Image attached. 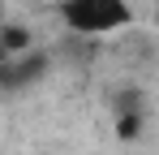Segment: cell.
I'll return each instance as SVG.
<instances>
[{
  "label": "cell",
  "instance_id": "3",
  "mask_svg": "<svg viewBox=\"0 0 159 155\" xmlns=\"http://www.w3.org/2000/svg\"><path fill=\"white\" fill-rule=\"evenodd\" d=\"M155 22H159V9H155Z\"/></svg>",
  "mask_w": 159,
  "mask_h": 155
},
{
  "label": "cell",
  "instance_id": "2",
  "mask_svg": "<svg viewBox=\"0 0 159 155\" xmlns=\"http://www.w3.org/2000/svg\"><path fill=\"white\" fill-rule=\"evenodd\" d=\"M26 43H30V35H26V30H17V26H9V30L0 35V48H9V52H22Z\"/></svg>",
  "mask_w": 159,
  "mask_h": 155
},
{
  "label": "cell",
  "instance_id": "1",
  "mask_svg": "<svg viewBox=\"0 0 159 155\" xmlns=\"http://www.w3.org/2000/svg\"><path fill=\"white\" fill-rule=\"evenodd\" d=\"M60 13H65V26L78 35H107V30L129 26L133 17V9L125 0H65Z\"/></svg>",
  "mask_w": 159,
  "mask_h": 155
}]
</instances>
